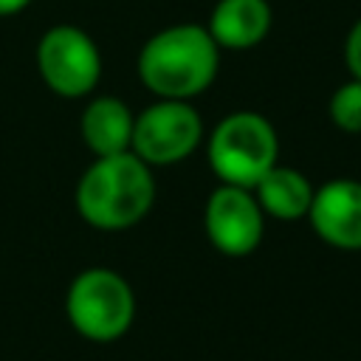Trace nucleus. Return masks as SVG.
I'll list each match as a JSON object with an SVG mask.
<instances>
[{"instance_id": "1", "label": "nucleus", "mask_w": 361, "mask_h": 361, "mask_svg": "<svg viewBox=\"0 0 361 361\" xmlns=\"http://www.w3.org/2000/svg\"><path fill=\"white\" fill-rule=\"evenodd\" d=\"M220 48L206 25L178 23L155 31L138 51L135 71L155 99L192 102L217 79Z\"/></svg>"}, {"instance_id": "2", "label": "nucleus", "mask_w": 361, "mask_h": 361, "mask_svg": "<svg viewBox=\"0 0 361 361\" xmlns=\"http://www.w3.org/2000/svg\"><path fill=\"white\" fill-rule=\"evenodd\" d=\"M79 217L99 231H124L138 226L155 203V178L133 152L96 158L79 178L73 195Z\"/></svg>"}, {"instance_id": "3", "label": "nucleus", "mask_w": 361, "mask_h": 361, "mask_svg": "<svg viewBox=\"0 0 361 361\" xmlns=\"http://www.w3.org/2000/svg\"><path fill=\"white\" fill-rule=\"evenodd\" d=\"M206 158L220 183L254 189L257 180L279 164V135L262 113L234 110L209 133Z\"/></svg>"}, {"instance_id": "4", "label": "nucleus", "mask_w": 361, "mask_h": 361, "mask_svg": "<svg viewBox=\"0 0 361 361\" xmlns=\"http://www.w3.org/2000/svg\"><path fill=\"white\" fill-rule=\"evenodd\" d=\"M65 313L71 327L90 341L121 338L135 319V293L113 268H85L73 276Z\"/></svg>"}, {"instance_id": "5", "label": "nucleus", "mask_w": 361, "mask_h": 361, "mask_svg": "<svg viewBox=\"0 0 361 361\" xmlns=\"http://www.w3.org/2000/svg\"><path fill=\"white\" fill-rule=\"evenodd\" d=\"M206 127L192 102L155 99L135 116L130 152L147 166H175L186 161L203 141Z\"/></svg>"}, {"instance_id": "6", "label": "nucleus", "mask_w": 361, "mask_h": 361, "mask_svg": "<svg viewBox=\"0 0 361 361\" xmlns=\"http://www.w3.org/2000/svg\"><path fill=\"white\" fill-rule=\"evenodd\" d=\"M37 71L51 93L62 99H85L102 79V54L87 31L59 23L37 42Z\"/></svg>"}, {"instance_id": "7", "label": "nucleus", "mask_w": 361, "mask_h": 361, "mask_svg": "<svg viewBox=\"0 0 361 361\" xmlns=\"http://www.w3.org/2000/svg\"><path fill=\"white\" fill-rule=\"evenodd\" d=\"M203 231L209 243L226 257H248L259 248L265 234V214L251 189L220 183L203 206Z\"/></svg>"}, {"instance_id": "8", "label": "nucleus", "mask_w": 361, "mask_h": 361, "mask_svg": "<svg viewBox=\"0 0 361 361\" xmlns=\"http://www.w3.org/2000/svg\"><path fill=\"white\" fill-rule=\"evenodd\" d=\"M307 220L322 243L338 251H361V180L333 178L319 186Z\"/></svg>"}, {"instance_id": "9", "label": "nucleus", "mask_w": 361, "mask_h": 361, "mask_svg": "<svg viewBox=\"0 0 361 361\" xmlns=\"http://www.w3.org/2000/svg\"><path fill=\"white\" fill-rule=\"evenodd\" d=\"M274 25L268 0H217L209 14V34L220 51H251Z\"/></svg>"}, {"instance_id": "10", "label": "nucleus", "mask_w": 361, "mask_h": 361, "mask_svg": "<svg viewBox=\"0 0 361 361\" xmlns=\"http://www.w3.org/2000/svg\"><path fill=\"white\" fill-rule=\"evenodd\" d=\"M135 113L118 96H93L79 116V135L96 158L130 152Z\"/></svg>"}, {"instance_id": "11", "label": "nucleus", "mask_w": 361, "mask_h": 361, "mask_svg": "<svg viewBox=\"0 0 361 361\" xmlns=\"http://www.w3.org/2000/svg\"><path fill=\"white\" fill-rule=\"evenodd\" d=\"M262 214L274 217V220H302L307 217V209L313 203V183L305 172H299L296 166H285V164H274L251 189Z\"/></svg>"}, {"instance_id": "12", "label": "nucleus", "mask_w": 361, "mask_h": 361, "mask_svg": "<svg viewBox=\"0 0 361 361\" xmlns=\"http://www.w3.org/2000/svg\"><path fill=\"white\" fill-rule=\"evenodd\" d=\"M327 113L341 133L361 135V82L350 76L344 85H338L330 96Z\"/></svg>"}, {"instance_id": "13", "label": "nucleus", "mask_w": 361, "mask_h": 361, "mask_svg": "<svg viewBox=\"0 0 361 361\" xmlns=\"http://www.w3.org/2000/svg\"><path fill=\"white\" fill-rule=\"evenodd\" d=\"M344 65H347L350 76L361 82V17L350 25V31L344 37Z\"/></svg>"}, {"instance_id": "14", "label": "nucleus", "mask_w": 361, "mask_h": 361, "mask_svg": "<svg viewBox=\"0 0 361 361\" xmlns=\"http://www.w3.org/2000/svg\"><path fill=\"white\" fill-rule=\"evenodd\" d=\"M34 0H0V17H14L20 11H25Z\"/></svg>"}]
</instances>
